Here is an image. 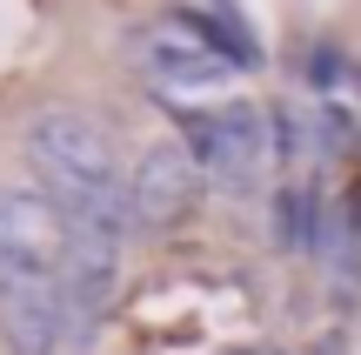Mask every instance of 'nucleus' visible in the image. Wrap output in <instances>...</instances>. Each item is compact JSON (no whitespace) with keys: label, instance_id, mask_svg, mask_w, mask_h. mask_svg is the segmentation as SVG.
<instances>
[{"label":"nucleus","instance_id":"f257e3e1","mask_svg":"<svg viewBox=\"0 0 361 355\" xmlns=\"http://www.w3.org/2000/svg\"><path fill=\"white\" fill-rule=\"evenodd\" d=\"M27 161L40 188L67 208V222L128 228V168H121L114 134L80 107H40L27 121Z\"/></svg>","mask_w":361,"mask_h":355},{"label":"nucleus","instance_id":"20e7f679","mask_svg":"<svg viewBox=\"0 0 361 355\" xmlns=\"http://www.w3.org/2000/svg\"><path fill=\"white\" fill-rule=\"evenodd\" d=\"M194 181H201V161L188 141H154L128 174V222L134 228H168L188 215Z\"/></svg>","mask_w":361,"mask_h":355},{"label":"nucleus","instance_id":"0eeeda50","mask_svg":"<svg viewBox=\"0 0 361 355\" xmlns=\"http://www.w3.org/2000/svg\"><path fill=\"white\" fill-rule=\"evenodd\" d=\"M281 241L288 248H314V195L308 188H288L281 195Z\"/></svg>","mask_w":361,"mask_h":355},{"label":"nucleus","instance_id":"f03ea898","mask_svg":"<svg viewBox=\"0 0 361 355\" xmlns=\"http://www.w3.org/2000/svg\"><path fill=\"white\" fill-rule=\"evenodd\" d=\"M74 222L40 188H0V275H61Z\"/></svg>","mask_w":361,"mask_h":355},{"label":"nucleus","instance_id":"7ed1b4c3","mask_svg":"<svg viewBox=\"0 0 361 355\" xmlns=\"http://www.w3.org/2000/svg\"><path fill=\"white\" fill-rule=\"evenodd\" d=\"M188 148L207 174H221L228 188H247L268 168V114L255 101H221L188 121Z\"/></svg>","mask_w":361,"mask_h":355},{"label":"nucleus","instance_id":"39448f33","mask_svg":"<svg viewBox=\"0 0 361 355\" xmlns=\"http://www.w3.org/2000/svg\"><path fill=\"white\" fill-rule=\"evenodd\" d=\"M61 329H67L61 275H0V335H7V355H54Z\"/></svg>","mask_w":361,"mask_h":355},{"label":"nucleus","instance_id":"423d86ee","mask_svg":"<svg viewBox=\"0 0 361 355\" xmlns=\"http://www.w3.org/2000/svg\"><path fill=\"white\" fill-rule=\"evenodd\" d=\"M141 61H147V74H154L161 88H174V94L221 88V80H228V67H234L228 54H221V47H207L194 27H168V34H154Z\"/></svg>","mask_w":361,"mask_h":355}]
</instances>
